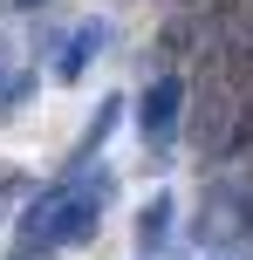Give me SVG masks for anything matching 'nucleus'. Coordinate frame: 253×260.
<instances>
[{"instance_id":"nucleus-1","label":"nucleus","mask_w":253,"mask_h":260,"mask_svg":"<svg viewBox=\"0 0 253 260\" xmlns=\"http://www.w3.org/2000/svg\"><path fill=\"white\" fill-rule=\"evenodd\" d=\"M110 192H117L110 171H96V178H82V185L41 192L34 206L21 212V240H41V247H76V240H89L96 226H103V199Z\"/></svg>"},{"instance_id":"nucleus-9","label":"nucleus","mask_w":253,"mask_h":260,"mask_svg":"<svg viewBox=\"0 0 253 260\" xmlns=\"http://www.w3.org/2000/svg\"><path fill=\"white\" fill-rule=\"evenodd\" d=\"M246 62H253V48H246Z\"/></svg>"},{"instance_id":"nucleus-8","label":"nucleus","mask_w":253,"mask_h":260,"mask_svg":"<svg viewBox=\"0 0 253 260\" xmlns=\"http://www.w3.org/2000/svg\"><path fill=\"white\" fill-rule=\"evenodd\" d=\"M0 96H7V76H0Z\"/></svg>"},{"instance_id":"nucleus-7","label":"nucleus","mask_w":253,"mask_h":260,"mask_svg":"<svg viewBox=\"0 0 253 260\" xmlns=\"http://www.w3.org/2000/svg\"><path fill=\"white\" fill-rule=\"evenodd\" d=\"M14 7H41V0H14Z\"/></svg>"},{"instance_id":"nucleus-3","label":"nucleus","mask_w":253,"mask_h":260,"mask_svg":"<svg viewBox=\"0 0 253 260\" xmlns=\"http://www.w3.org/2000/svg\"><path fill=\"white\" fill-rule=\"evenodd\" d=\"M62 41H68V48L55 55V76H62V82H76L82 69H89V55H96V48L110 41V21H82V27H68Z\"/></svg>"},{"instance_id":"nucleus-5","label":"nucleus","mask_w":253,"mask_h":260,"mask_svg":"<svg viewBox=\"0 0 253 260\" xmlns=\"http://www.w3.org/2000/svg\"><path fill=\"white\" fill-rule=\"evenodd\" d=\"M117 117H123V96H103V103H96V117H89V130H82V144H76V165H89V157L103 151V137L117 130Z\"/></svg>"},{"instance_id":"nucleus-6","label":"nucleus","mask_w":253,"mask_h":260,"mask_svg":"<svg viewBox=\"0 0 253 260\" xmlns=\"http://www.w3.org/2000/svg\"><path fill=\"white\" fill-rule=\"evenodd\" d=\"M48 253H55V247H41V240H21V247H14L7 260H48Z\"/></svg>"},{"instance_id":"nucleus-4","label":"nucleus","mask_w":253,"mask_h":260,"mask_svg":"<svg viewBox=\"0 0 253 260\" xmlns=\"http://www.w3.org/2000/svg\"><path fill=\"white\" fill-rule=\"evenodd\" d=\"M171 206H178V199H171V192H158L144 212H137V247H144V253H158V247H164V233H171Z\"/></svg>"},{"instance_id":"nucleus-2","label":"nucleus","mask_w":253,"mask_h":260,"mask_svg":"<svg viewBox=\"0 0 253 260\" xmlns=\"http://www.w3.org/2000/svg\"><path fill=\"white\" fill-rule=\"evenodd\" d=\"M178 110H185V82H178V76H158L144 96H137V130H144V151H164V144H171Z\"/></svg>"}]
</instances>
